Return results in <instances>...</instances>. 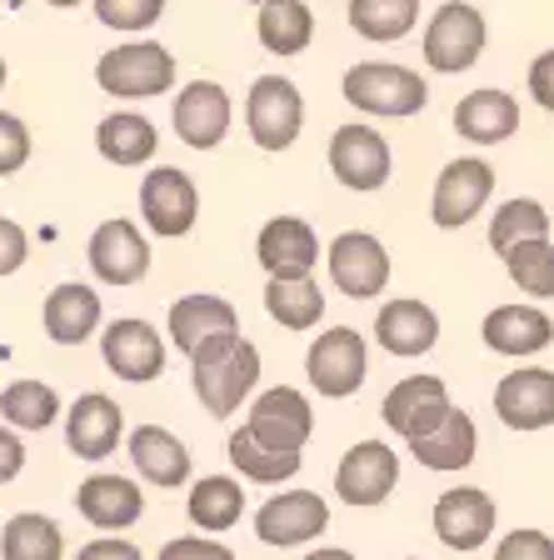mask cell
<instances>
[{
  "instance_id": "cell-16",
  "label": "cell",
  "mask_w": 554,
  "mask_h": 560,
  "mask_svg": "<svg viewBox=\"0 0 554 560\" xmlns=\"http://www.w3.org/2000/svg\"><path fill=\"white\" fill-rule=\"evenodd\" d=\"M330 525V505L315 495V490H285L275 501L260 505L255 515V536L266 546H305Z\"/></svg>"
},
{
  "instance_id": "cell-9",
  "label": "cell",
  "mask_w": 554,
  "mask_h": 560,
  "mask_svg": "<svg viewBox=\"0 0 554 560\" xmlns=\"http://www.w3.org/2000/svg\"><path fill=\"white\" fill-rule=\"evenodd\" d=\"M330 280L350 301H369L390 285V250L369 231H345L330 241Z\"/></svg>"
},
{
  "instance_id": "cell-5",
  "label": "cell",
  "mask_w": 554,
  "mask_h": 560,
  "mask_svg": "<svg viewBox=\"0 0 554 560\" xmlns=\"http://www.w3.org/2000/svg\"><path fill=\"white\" fill-rule=\"evenodd\" d=\"M140 215L151 225L161 241H180V235L196 231V215H200V190L196 180L175 165H155L145 171L140 180Z\"/></svg>"
},
{
  "instance_id": "cell-49",
  "label": "cell",
  "mask_w": 554,
  "mask_h": 560,
  "mask_svg": "<svg viewBox=\"0 0 554 560\" xmlns=\"http://www.w3.org/2000/svg\"><path fill=\"white\" fill-rule=\"evenodd\" d=\"M50 5H60V11H70V5H81V0H50Z\"/></svg>"
},
{
  "instance_id": "cell-51",
  "label": "cell",
  "mask_w": 554,
  "mask_h": 560,
  "mask_svg": "<svg viewBox=\"0 0 554 560\" xmlns=\"http://www.w3.org/2000/svg\"><path fill=\"white\" fill-rule=\"evenodd\" d=\"M255 5H266V0H255Z\"/></svg>"
},
{
  "instance_id": "cell-25",
  "label": "cell",
  "mask_w": 554,
  "mask_h": 560,
  "mask_svg": "<svg viewBox=\"0 0 554 560\" xmlns=\"http://www.w3.org/2000/svg\"><path fill=\"white\" fill-rule=\"evenodd\" d=\"M40 320H46V336L56 346H81V340H91L101 330V295L91 285H81V280H66V285H56L46 295Z\"/></svg>"
},
{
  "instance_id": "cell-7",
  "label": "cell",
  "mask_w": 554,
  "mask_h": 560,
  "mask_svg": "<svg viewBox=\"0 0 554 560\" xmlns=\"http://www.w3.org/2000/svg\"><path fill=\"white\" fill-rule=\"evenodd\" d=\"M305 375L325 400H345L365 385V340L359 330L340 326V330H320V340L305 355Z\"/></svg>"
},
{
  "instance_id": "cell-10",
  "label": "cell",
  "mask_w": 554,
  "mask_h": 560,
  "mask_svg": "<svg viewBox=\"0 0 554 560\" xmlns=\"http://www.w3.org/2000/svg\"><path fill=\"white\" fill-rule=\"evenodd\" d=\"M101 355H105V365H110V375H120V381H130V385H145V381H155V375H165L161 330H155L151 320H135V315L105 326Z\"/></svg>"
},
{
  "instance_id": "cell-29",
  "label": "cell",
  "mask_w": 554,
  "mask_h": 560,
  "mask_svg": "<svg viewBox=\"0 0 554 560\" xmlns=\"http://www.w3.org/2000/svg\"><path fill=\"white\" fill-rule=\"evenodd\" d=\"M410 451H415V460L429 466V470H464L474 460V451H480V441H474V420L450 406L435 431L420 435V441H410Z\"/></svg>"
},
{
  "instance_id": "cell-38",
  "label": "cell",
  "mask_w": 554,
  "mask_h": 560,
  "mask_svg": "<svg viewBox=\"0 0 554 560\" xmlns=\"http://www.w3.org/2000/svg\"><path fill=\"white\" fill-rule=\"evenodd\" d=\"M505 270L520 291L550 301L554 295V245H550V235H540V241H515L505 250Z\"/></svg>"
},
{
  "instance_id": "cell-50",
  "label": "cell",
  "mask_w": 554,
  "mask_h": 560,
  "mask_svg": "<svg viewBox=\"0 0 554 560\" xmlns=\"http://www.w3.org/2000/svg\"><path fill=\"white\" fill-rule=\"evenodd\" d=\"M0 85H5V60H0Z\"/></svg>"
},
{
  "instance_id": "cell-27",
  "label": "cell",
  "mask_w": 554,
  "mask_h": 560,
  "mask_svg": "<svg viewBox=\"0 0 554 560\" xmlns=\"http://www.w3.org/2000/svg\"><path fill=\"white\" fill-rule=\"evenodd\" d=\"M130 460H135L140 476L161 490H175L190 480V451H185L170 431H161V425H140V431L130 435Z\"/></svg>"
},
{
  "instance_id": "cell-31",
  "label": "cell",
  "mask_w": 554,
  "mask_h": 560,
  "mask_svg": "<svg viewBox=\"0 0 554 560\" xmlns=\"http://www.w3.org/2000/svg\"><path fill=\"white\" fill-rule=\"evenodd\" d=\"M161 145L155 126L135 110H116V116H105L101 130H95V151L105 155L110 165H145Z\"/></svg>"
},
{
  "instance_id": "cell-39",
  "label": "cell",
  "mask_w": 554,
  "mask_h": 560,
  "mask_svg": "<svg viewBox=\"0 0 554 560\" xmlns=\"http://www.w3.org/2000/svg\"><path fill=\"white\" fill-rule=\"evenodd\" d=\"M540 235H550V210L540 206V200H505V206L495 210V221H490V245H495L499 256H505L515 241H540Z\"/></svg>"
},
{
  "instance_id": "cell-43",
  "label": "cell",
  "mask_w": 554,
  "mask_h": 560,
  "mask_svg": "<svg viewBox=\"0 0 554 560\" xmlns=\"http://www.w3.org/2000/svg\"><path fill=\"white\" fill-rule=\"evenodd\" d=\"M161 560H235V550L205 536H175L161 546Z\"/></svg>"
},
{
  "instance_id": "cell-44",
  "label": "cell",
  "mask_w": 554,
  "mask_h": 560,
  "mask_svg": "<svg viewBox=\"0 0 554 560\" xmlns=\"http://www.w3.org/2000/svg\"><path fill=\"white\" fill-rule=\"evenodd\" d=\"M25 256H31V235L0 215V276H15L25 266Z\"/></svg>"
},
{
  "instance_id": "cell-36",
  "label": "cell",
  "mask_w": 554,
  "mask_h": 560,
  "mask_svg": "<svg viewBox=\"0 0 554 560\" xmlns=\"http://www.w3.org/2000/svg\"><path fill=\"white\" fill-rule=\"evenodd\" d=\"M185 511H190V521H196L200 530H231L245 515V490H240V480H231V476H205V480H196Z\"/></svg>"
},
{
  "instance_id": "cell-2",
  "label": "cell",
  "mask_w": 554,
  "mask_h": 560,
  "mask_svg": "<svg viewBox=\"0 0 554 560\" xmlns=\"http://www.w3.org/2000/svg\"><path fill=\"white\" fill-rule=\"evenodd\" d=\"M345 101L365 116H420L429 101L425 75L410 66H390V60H359L345 70Z\"/></svg>"
},
{
  "instance_id": "cell-8",
  "label": "cell",
  "mask_w": 554,
  "mask_h": 560,
  "mask_svg": "<svg viewBox=\"0 0 554 560\" xmlns=\"http://www.w3.org/2000/svg\"><path fill=\"white\" fill-rule=\"evenodd\" d=\"M495 196V165H485L480 155H460V161H450L445 171H439L435 180V225H445V231H460V225H470L480 210H485V200Z\"/></svg>"
},
{
  "instance_id": "cell-13",
  "label": "cell",
  "mask_w": 554,
  "mask_h": 560,
  "mask_svg": "<svg viewBox=\"0 0 554 560\" xmlns=\"http://www.w3.org/2000/svg\"><path fill=\"white\" fill-rule=\"evenodd\" d=\"M330 171L345 190H380L390 180V145L369 126H340L330 136Z\"/></svg>"
},
{
  "instance_id": "cell-32",
  "label": "cell",
  "mask_w": 554,
  "mask_h": 560,
  "mask_svg": "<svg viewBox=\"0 0 554 560\" xmlns=\"http://www.w3.org/2000/svg\"><path fill=\"white\" fill-rule=\"evenodd\" d=\"M66 556V536L60 525L40 511H21L0 530V560H60Z\"/></svg>"
},
{
  "instance_id": "cell-4",
  "label": "cell",
  "mask_w": 554,
  "mask_h": 560,
  "mask_svg": "<svg viewBox=\"0 0 554 560\" xmlns=\"http://www.w3.org/2000/svg\"><path fill=\"white\" fill-rule=\"evenodd\" d=\"M245 126H250V140L260 151H285L295 145L305 126V101L295 91V81L285 75H260L245 95Z\"/></svg>"
},
{
  "instance_id": "cell-28",
  "label": "cell",
  "mask_w": 554,
  "mask_h": 560,
  "mask_svg": "<svg viewBox=\"0 0 554 560\" xmlns=\"http://www.w3.org/2000/svg\"><path fill=\"white\" fill-rule=\"evenodd\" d=\"M220 330H240V315H235L231 301H220V295H185V301L170 305V340L175 350H190L205 346L210 336Z\"/></svg>"
},
{
  "instance_id": "cell-46",
  "label": "cell",
  "mask_w": 554,
  "mask_h": 560,
  "mask_svg": "<svg viewBox=\"0 0 554 560\" xmlns=\"http://www.w3.org/2000/svg\"><path fill=\"white\" fill-rule=\"evenodd\" d=\"M25 470V445H21V435L11 431V425H0V486L5 480H15Z\"/></svg>"
},
{
  "instance_id": "cell-19",
  "label": "cell",
  "mask_w": 554,
  "mask_h": 560,
  "mask_svg": "<svg viewBox=\"0 0 554 560\" xmlns=\"http://www.w3.org/2000/svg\"><path fill=\"white\" fill-rule=\"evenodd\" d=\"M120 431H126V410L110 396H101V390H85V396L66 410V445L81 455V460H105V455L120 445Z\"/></svg>"
},
{
  "instance_id": "cell-21",
  "label": "cell",
  "mask_w": 554,
  "mask_h": 560,
  "mask_svg": "<svg viewBox=\"0 0 554 560\" xmlns=\"http://www.w3.org/2000/svg\"><path fill=\"white\" fill-rule=\"evenodd\" d=\"M255 256L270 276H310L320 266V241L300 215H275V221L260 225V241H255Z\"/></svg>"
},
{
  "instance_id": "cell-3",
  "label": "cell",
  "mask_w": 554,
  "mask_h": 560,
  "mask_svg": "<svg viewBox=\"0 0 554 560\" xmlns=\"http://www.w3.org/2000/svg\"><path fill=\"white\" fill-rule=\"evenodd\" d=\"M95 81L105 95L120 101H145L175 85V56L155 40H135V46H116L95 60Z\"/></svg>"
},
{
  "instance_id": "cell-33",
  "label": "cell",
  "mask_w": 554,
  "mask_h": 560,
  "mask_svg": "<svg viewBox=\"0 0 554 560\" xmlns=\"http://www.w3.org/2000/svg\"><path fill=\"white\" fill-rule=\"evenodd\" d=\"M266 311L275 315L285 330H315L325 315V295L310 276H270Z\"/></svg>"
},
{
  "instance_id": "cell-45",
  "label": "cell",
  "mask_w": 554,
  "mask_h": 560,
  "mask_svg": "<svg viewBox=\"0 0 554 560\" xmlns=\"http://www.w3.org/2000/svg\"><path fill=\"white\" fill-rule=\"evenodd\" d=\"M530 95L544 105V110H554V50L534 56V66H530Z\"/></svg>"
},
{
  "instance_id": "cell-30",
  "label": "cell",
  "mask_w": 554,
  "mask_h": 560,
  "mask_svg": "<svg viewBox=\"0 0 554 560\" xmlns=\"http://www.w3.org/2000/svg\"><path fill=\"white\" fill-rule=\"evenodd\" d=\"M260 46L275 50V56H300L315 40V11L305 0H266L260 5V21H255Z\"/></svg>"
},
{
  "instance_id": "cell-48",
  "label": "cell",
  "mask_w": 554,
  "mask_h": 560,
  "mask_svg": "<svg viewBox=\"0 0 554 560\" xmlns=\"http://www.w3.org/2000/svg\"><path fill=\"white\" fill-rule=\"evenodd\" d=\"M305 560H355V556H350V550H340V546H330V550H310Z\"/></svg>"
},
{
  "instance_id": "cell-37",
  "label": "cell",
  "mask_w": 554,
  "mask_h": 560,
  "mask_svg": "<svg viewBox=\"0 0 554 560\" xmlns=\"http://www.w3.org/2000/svg\"><path fill=\"white\" fill-rule=\"evenodd\" d=\"M60 416V396L46 381H11L0 390V420L15 431H46Z\"/></svg>"
},
{
  "instance_id": "cell-22",
  "label": "cell",
  "mask_w": 554,
  "mask_h": 560,
  "mask_svg": "<svg viewBox=\"0 0 554 560\" xmlns=\"http://www.w3.org/2000/svg\"><path fill=\"white\" fill-rule=\"evenodd\" d=\"M480 336H485V346L495 350V355H540L544 346L554 340V320L544 311H534V305H495V311L485 315V326H480Z\"/></svg>"
},
{
  "instance_id": "cell-34",
  "label": "cell",
  "mask_w": 554,
  "mask_h": 560,
  "mask_svg": "<svg viewBox=\"0 0 554 560\" xmlns=\"http://www.w3.org/2000/svg\"><path fill=\"white\" fill-rule=\"evenodd\" d=\"M231 460L245 480H255V486H280V480L300 476V451H275V445L255 441L245 425L231 435Z\"/></svg>"
},
{
  "instance_id": "cell-23",
  "label": "cell",
  "mask_w": 554,
  "mask_h": 560,
  "mask_svg": "<svg viewBox=\"0 0 554 560\" xmlns=\"http://www.w3.org/2000/svg\"><path fill=\"white\" fill-rule=\"evenodd\" d=\"M75 511H81L95 530H126V525L140 521L145 495H140V486L126 476H91L75 490Z\"/></svg>"
},
{
  "instance_id": "cell-20",
  "label": "cell",
  "mask_w": 554,
  "mask_h": 560,
  "mask_svg": "<svg viewBox=\"0 0 554 560\" xmlns=\"http://www.w3.org/2000/svg\"><path fill=\"white\" fill-rule=\"evenodd\" d=\"M495 410L509 431L554 425V371H509L495 385Z\"/></svg>"
},
{
  "instance_id": "cell-11",
  "label": "cell",
  "mask_w": 554,
  "mask_h": 560,
  "mask_svg": "<svg viewBox=\"0 0 554 560\" xmlns=\"http://www.w3.org/2000/svg\"><path fill=\"white\" fill-rule=\"evenodd\" d=\"M231 95L215 81H190L180 95H175V136L190 145V151H215L220 140L231 136Z\"/></svg>"
},
{
  "instance_id": "cell-1",
  "label": "cell",
  "mask_w": 554,
  "mask_h": 560,
  "mask_svg": "<svg viewBox=\"0 0 554 560\" xmlns=\"http://www.w3.org/2000/svg\"><path fill=\"white\" fill-rule=\"evenodd\" d=\"M190 381H196V396L210 416H231L260 381V350L240 330H220L205 346L190 350Z\"/></svg>"
},
{
  "instance_id": "cell-35",
  "label": "cell",
  "mask_w": 554,
  "mask_h": 560,
  "mask_svg": "<svg viewBox=\"0 0 554 560\" xmlns=\"http://www.w3.org/2000/svg\"><path fill=\"white\" fill-rule=\"evenodd\" d=\"M415 21H420V0H350V25L375 46L404 40L415 31Z\"/></svg>"
},
{
  "instance_id": "cell-15",
  "label": "cell",
  "mask_w": 554,
  "mask_h": 560,
  "mask_svg": "<svg viewBox=\"0 0 554 560\" xmlns=\"http://www.w3.org/2000/svg\"><path fill=\"white\" fill-rule=\"evenodd\" d=\"M85 256H91L95 280H105V285H135L151 270V245L130 221H101Z\"/></svg>"
},
{
  "instance_id": "cell-47",
  "label": "cell",
  "mask_w": 554,
  "mask_h": 560,
  "mask_svg": "<svg viewBox=\"0 0 554 560\" xmlns=\"http://www.w3.org/2000/svg\"><path fill=\"white\" fill-rule=\"evenodd\" d=\"M75 560H145L130 540H116V536H101V540H91V546H81V556Z\"/></svg>"
},
{
  "instance_id": "cell-40",
  "label": "cell",
  "mask_w": 554,
  "mask_h": 560,
  "mask_svg": "<svg viewBox=\"0 0 554 560\" xmlns=\"http://www.w3.org/2000/svg\"><path fill=\"white\" fill-rule=\"evenodd\" d=\"M95 15L110 31H151L165 15V0H95Z\"/></svg>"
},
{
  "instance_id": "cell-24",
  "label": "cell",
  "mask_w": 554,
  "mask_h": 560,
  "mask_svg": "<svg viewBox=\"0 0 554 560\" xmlns=\"http://www.w3.org/2000/svg\"><path fill=\"white\" fill-rule=\"evenodd\" d=\"M375 340H380L390 355H400V361H415V355L435 350L439 320L425 301H410V295H404V301H390L380 311V320H375Z\"/></svg>"
},
{
  "instance_id": "cell-17",
  "label": "cell",
  "mask_w": 554,
  "mask_h": 560,
  "mask_svg": "<svg viewBox=\"0 0 554 560\" xmlns=\"http://www.w3.org/2000/svg\"><path fill=\"white\" fill-rule=\"evenodd\" d=\"M445 410H450V390L439 375H404L385 396V425L400 431L404 441H420L445 420Z\"/></svg>"
},
{
  "instance_id": "cell-41",
  "label": "cell",
  "mask_w": 554,
  "mask_h": 560,
  "mask_svg": "<svg viewBox=\"0 0 554 560\" xmlns=\"http://www.w3.org/2000/svg\"><path fill=\"white\" fill-rule=\"evenodd\" d=\"M25 161H31V130H25L21 116H5V110H0V180L15 175Z\"/></svg>"
},
{
  "instance_id": "cell-6",
  "label": "cell",
  "mask_w": 554,
  "mask_h": 560,
  "mask_svg": "<svg viewBox=\"0 0 554 560\" xmlns=\"http://www.w3.org/2000/svg\"><path fill=\"white\" fill-rule=\"evenodd\" d=\"M485 15L474 11L470 0H450V5H439L435 21L425 31V60L439 70V75H460L480 60L485 50Z\"/></svg>"
},
{
  "instance_id": "cell-14",
  "label": "cell",
  "mask_w": 554,
  "mask_h": 560,
  "mask_svg": "<svg viewBox=\"0 0 554 560\" xmlns=\"http://www.w3.org/2000/svg\"><path fill=\"white\" fill-rule=\"evenodd\" d=\"M394 480H400V455L385 441H359L345 451L335 470V490L345 505H380L390 501Z\"/></svg>"
},
{
  "instance_id": "cell-26",
  "label": "cell",
  "mask_w": 554,
  "mask_h": 560,
  "mask_svg": "<svg viewBox=\"0 0 554 560\" xmlns=\"http://www.w3.org/2000/svg\"><path fill=\"white\" fill-rule=\"evenodd\" d=\"M455 130L474 145H499L520 130V105L509 91H470L455 105Z\"/></svg>"
},
{
  "instance_id": "cell-12",
  "label": "cell",
  "mask_w": 554,
  "mask_h": 560,
  "mask_svg": "<svg viewBox=\"0 0 554 560\" xmlns=\"http://www.w3.org/2000/svg\"><path fill=\"white\" fill-rule=\"evenodd\" d=\"M245 431H250L255 441L275 445V451H305V441H310V431H315V410L295 385H275V390H266V396L250 406Z\"/></svg>"
},
{
  "instance_id": "cell-18",
  "label": "cell",
  "mask_w": 554,
  "mask_h": 560,
  "mask_svg": "<svg viewBox=\"0 0 554 560\" xmlns=\"http://www.w3.org/2000/svg\"><path fill=\"white\" fill-rule=\"evenodd\" d=\"M435 536L450 550H480L495 536V501L480 486H455L435 505Z\"/></svg>"
},
{
  "instance_id": "cell-42",
  "label": "cell",
  "mask_w": 554,
  "mask_h": 560,
  "mask_svg": "<svg viewBox=\"0 0 554 560\" xmlns=\"http://www.w3.org/2000/svg\"><path fill=\"white\" fill-rule=\"evenodd\" d=\"M495 560H554V540L544 530H509L499 540Z\"/></svg>"
}]
</instances>
